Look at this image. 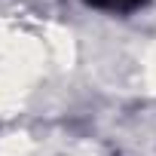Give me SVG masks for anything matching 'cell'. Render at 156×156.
<instances>
[{"mask_svg": "<svg viewBox=\"0 0 156 156\" xmlns=\"http://www.w3.org/2000/svg\"><path fill=\"white\" fill-rule=\"evenodd\" d=\"M86 3L107 9V12H132L135 6H141V0H86Z\"/></svg>", "mask_w": 156, "mask_h": 156, "instance_id": "1", "label": "cell"}]
</instances>
